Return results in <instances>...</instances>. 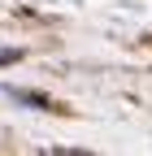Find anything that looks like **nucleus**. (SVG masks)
<instances>
[{
    "label": "nucleus",
    "mask_w": 152,
    "mask_h": 156,
    "mask_svg": "<svg viewBox=\"0 0 152 156\" xmlns=\"http://www.w3.org/2000/svg\"><path fill=\"white\" fill-rule=\"evenodd\" d=\"M5 95L13 104H26V108H52V100L48 95H39V91H22V87H5Z\"/></svg>",
    "instance_id": "f257e3e1"
},
{
    "label": "nucleus",
    "mask_w": 152,
    "mask_h": 156,
    "mask_svg": "<svg viewBox=\"0 0 152 156\" xmlns=\"http://www.w3.org/2000/svg\"><path fill=\"white\" fill-rule=\"evenodd\" d=\"M13 61H22V48H0V65H13Z\"/></svg>",
    "instance_id": "f03ea898"
}]
</instances>
